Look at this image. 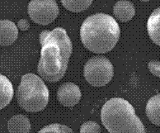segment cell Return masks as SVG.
<instances>
[{
    "label": "cell",
    "mask_w": 160,
    "mask_h": 133,
    "mask_svg": "<svg viewBox=\"0 0 160 133\" xmlns=\"http://www.w3.org/2000/svg\"><path fill=\"white\" fill-rule=\"evenodd\" d=\"M148 68L152 74L160 78V61L158 60H151L148 64Z\"/></svg>",
    "instance_id": "obj_17"
},
{
    "label": "cell",
    "mask_w": 160,
    "mask_h": 133,
    "mask_svg": "<svg viewBox=\"0 0 160 133\" xmlns=\"http://www.w3.org/2000/svg\"><path fill=\"white\" fill-rule=\"evenodd\" d=\"M113 13L120 22L126 23L133 18L135 14V6L128 0H120L114 5Z\"/></svg>",
    "instance_id": "obj_9"
},
{
    "label": "cell",
    "mask_w": 160,
    "mask_h": 133,
    "mask_svg": "<svg viewBox=\"0 0 160 133\" xmlns=\"http://www.w3.org/2000/svg\"><path fill=\"white\" fill-rule=\"evenodd\" d=\"M41 58L37 70L48 82L60 80L66 73L69 58L73 51L70 38L64 28L43 31L40 34Z\"/></svg>",
    "instance_id": "obj_1"
},
{
    "label": "cell",
    "mask_w": 160,
    "mask_h": 133,
    "mask_svg": "<svg viewBox=\"0 0 160 133\" xmlns=\"http://www.w3.org/2000/svg\"><path fill=\"white\" fill-rule=\"evenodd\" d=\"M17 99L19 106L27 112L38 113L48 104V88L39 76L27 74L22 77L17 91Z\"/></svg>",
    "instance_id": "obj_4"
},
{
    "label": "cell",
    "mask_w": 160,
    "mask_h": 133,
    "mask_svg": "<svg viewBox=\"0 0 160 133\" xmlns=\"http://www.w3.org/2000/svg\"><path fill=\"white\" fill-rule=\"evenodd\" d=\"M18 30L14 23L9 20L0 21V46H8L18 39Z\"/></svg>",
    "instance_id": "obj_8"
},
{
    "label": "cell",
    "mask_w": 160,
    "mask_h": 133,
    "mask_svg": "<svg viewBox=\"0 0 160 133\" xmlns=\"http://www.w3.org/2000/svg\"><path fill=\"white\" fill-rule=\"evenodd\" d=\"M145 111L149 121L156 126H160V94L149 99Z\"/></svg>",
    "instance_id": "obj_12"
},
{
    "label": "cell",
    "mask_w": 160,
    "mask_h": 133,
    "mask_svg": "<svg viewBox=\"0 0 160 133\" xmlns=\"http://www.w3.org/2000/svg\"><path fill=\"white\" fill-rule=\"evenodd\" d=\"M83 74L88 84L94 87H102L113 78L114 68L108 58L94 56L85 64Z\"/></svg>",
    "instance_id": "obj_5"
},
{
    "label": "cell",
    "mask_w": 160,
    "mask_h": 133,
    "mask_svg": "<svg viewBox=\"0 0 160 133\" xmlns=\"http://www.w3.org/2000/svg\"><path fill=\"white\" fill-rule=\"evenodd\" d=\"M101 119L107 130L112 133L145 132L133 106L121 98H113L103 105Z\"/></svg>",
    "instance_id": "obj_3"
},
{
    "label": "cell",
    "mask_w": 160,
    "mask_h": 133,
    "mask_svg": "<svg viewBox=\"0 0 160 133\" xmlns=\"http://www.w3.org/2000/svg\"><path fill=\"white\" fill-rule=\"evenodd\" d=\"M141 1H143V2H148L149 0H141Z\"/></svg>",
    "instance_id": "obj_19"
},
{
    "label": "cell",
    "mask_w": 160,
    "mask_h": 133,
    "mask_svg": "<svg viewBox=\"0 0 160 133\" xmlns=\"http://www.w3.org/2000/svg\"><path fill=\"white\" fill-rule=\"evenodd\" d=\"M18 28L21 31L25 32V31H28L29 28H30V23L26 19H21L18 23Z\"/></svg>",
    "instance_id": "obj_18"
},
{
    "label": "cell",
    "mask_w": 160,
    "mask_h": 133,
    "mask_svg": "<svg viewBox=\"0 0 160 133\" xmlns=\"http://www.w3.org/2000/svg\"><path fill=\"white\" fill-rule=\"evenodd\" d=\"M82 97L81 90L73 83H64L58 89L57 99L64 107H73L80 101Z\"/></svg>",
    "instance_id": "obj_7"
},
{
    "label": "cell",
    "mask_w": 160,
    "mask_h": 133,
    "mask_svg": "<svg viewBox=\"0 0 160 133\" xmlns=\"http://www.w3.org/2000/svg\"><path fill=\"white\" fill-rule=\"evenodd\" d=\"M28 12L34 23L45 26L54 22L60 11L55 0H31Z\"/></svg>",
    "instance_id": "obj_6"
},
{
    "label": "cell",
    "mask_w": 160,
    "mask_h": 133,
    "mask_svg": "<svg viewBox=\"0 0 160 133\" xmlns=\"http://www.w3.org/2000/svg\"><path fill=\"white\" fill-rule=\"evenodd\" d=\"M101 127L98 124L95 122H87L83 123L80 127V132H100Z\"/></svg>",
    "instance_id": "obj_16"
},
{
    "label": "cell",
    "mask_w": 160,
    "mask_h": 133,
    "mask_svg": "<svg viewBox=\"0 0 160 133\" xmlns=\"http://www.w3.org/2000/svg\"><path fill=\"white\" fill-rule=\"evenodd\" d=\"M121 29L112 16L97 13L88 17L80 28L83 46L92 52L104 54L114 48L119 41Z\"/></svg>",
    "instance_id": "obj_2"
},
{
    "label": "cell",
    "mask_w": 160,
    "mask_h": 133,
    "mask_svg": "<svg viewBox=\"0 0 160 133\" xmlns=\"http://www.w3.org/2000/svg\"><path fill=\"white\" fill-rule=\"evenodd\" d=\"M92 1L93 0H61V3L67 10L73 13H80L87 9Z\"/></svg>",
    "instance_id": "obj_14"
},
{
    "label": "cell",
    "mask_w": 160,
    "mask_h": 133,
    "mask_svg": "<svg viewBox=\"0 0 160 133\" xmlns=\"http://www.w3.org/2000/svg\"><path fill=\"white\" fill-rule=\"evenodd\" d=\"M39 132H73V130L68 126L61 125V124H50L49 126H45L40 130Z\"/></svg>",
    "instance_id": "obj_15"
},
{
    "label": "cell",
    "mask_w": 160,
    "mask_h": 133,
    "mask_svg": "<svg viewBox=\"0 0 160 133\" xmlns=\"http://www.w3.org/2000/svg\"><path fill=\"white\" fill-rule=\"evenodd\" d=\"M147 31L153 43L160 46V8H156L147 22Z\"/></svg>",
    "instance_id": "obj_10"
},
{
    "label": "cell",
    "mask_w": 160,
    "mask_h": 133,
    "mask_svg": "<svg viewBox=\"0 0 160 133\" xmlns=\"http://www.w3.org/2000/svg\"><path fill=\"white\" fill-rule=\"evenodd\" d=\"M13 87L10 80L0 74V109L9 104L13 98Z\"/></svg>",
    "instance_id": "obj_11"
},
{
    "label": "cell",
    "mask_w": 160,
    "mask_h": 133,
    "mask_svg": "<svg viewBox=\"0 0 160 133\" xmlns=\"http://www.w3.org/2000/svg\"><path fill=\"white\" fill-rule=\"evenodd\" d=\"M8 129L9 132H29L31 130L30 121L24 115H16L8 121Z\"/></svg>",
    "instance_id": "obj_13"
}]
</instances>
